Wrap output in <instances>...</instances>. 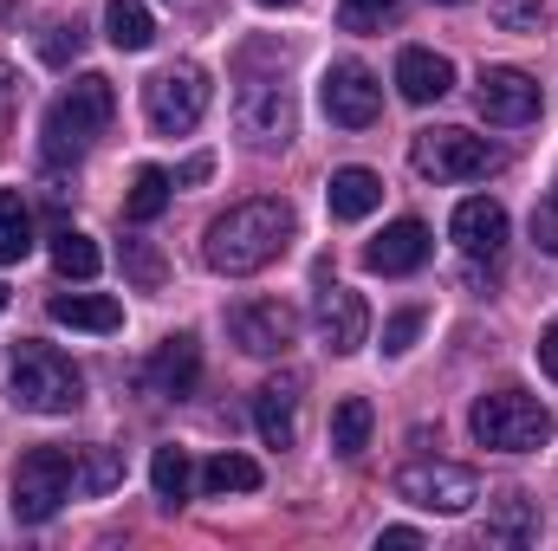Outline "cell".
Masks as SVG:
<instances>
[{
  "label": "cell",
  "instance_id": "22",
  "mask_svg": "<svg viewBox=\"0 0 558 551\" xmlns=\"http://www.w3.org/2000/svg\"><path fill=\"white\" fill-rule=\"evenodd\" d=\"M124 480V454L118 448H72V493L78 500H98Z\"/></svg>",
  "mask_w": 558,
  "mask_h": 551
},
{
  "label": "cell",
  "instance_id": "36",
  "mask_svg": "<svg viewBox=\"0 0 558 551\" xmlns=\"http://www.w3.org/2000/svg\"><path fill=\"white\" fill-rule=\"evenodd\" d=\"M215 175V156H189L182 169H175V188H195V182H208Z\"/></svg>",
  "mask_w": 558,
  "mask_h": 551
},
{
  "label": "cell",
  "instance_id": "41",
  "mask_svg": "<svg viewBox=\"0 0 558 551\" xmlns=\"http://www.w3.org/2000/svg\"><path fill=\"white\" fill-rule=\"evenodd\" d=\"M435 7H468V0H435Z\"/></svg>",
  "mask_w": 558,
  "mask_h": 551
},
{
  "label": "cell",
  "instance_id": "1",
  "mask_svg": "<svg viewBox=\"0 0 558 551\" xmlns=\"http://www.w3.org/2000/svg\"><path fill=\"white\" fill-rule=\"evenodd\" d=\"M292 241V201L279 195H254V201H234L228 215L208 221L202 234V260L215 267L221 279H247L260 267H274Z\"/></svg>",
  "mask_w": 558,
  "mask_h": 551
},
{
  "label": "cell",
  "instance_id": "30",
  "mask_svg": "<svg viewBox=\"0 0 558 551\" xmlns=\"http://www.w3.org/2000/svg\"><path fill=\"white\" fill-rule=\"evenodd\" d=\"M403 13V0H338V26L344 33H384Z\"/></svg>",
  "mask_w": 558,
  "mask_h": 551
},
{
  "label": "cell",
  "instance_id": "11",
  "mask_svg": "<svg viewBox=\"0 0 558 551\" xmlns=\"http://www.w3.org/2000/svg\"><path fill=\"white\" fill-rule=\"evenodd\" d=\"M234 124H241V137L254 143V149H279V143L292 137V98H286V85L279 78H247L241 105H234Z\"/></svg>",
  "mask_w": 558,
  "mask_h": 551
},
{
  "label": "cell",
  "instance_id": "26",
  "mask_svg": "<svg viewBox=\"0 0 558 551\" xmlns=\"http://www.w3.org/2000/svg\"><path fill=\"white\" fill-rule=\"evenodd\" d=\"M371 403L364 396H344L338 409H331V448H338V461H357L364 448H371Z\"/></svg>",
  "mask_w": 558,
  "mask_h": 551
},
{
  "label": "cell",
  "instance_id": "24",
  "mask_svg": "<svg viewBox=\"0 0 558 551\" xmlns=\"http://www.w3.org/2000/svg\"><path fill=\"white\" fill-rule=\"evenodd\" d=\"M33 254V208L20 201V188H0V267H20Z\"/></svg>",
  "mask_w": 558,
  "mask_h": 551
},
{
  "label": "cell",
  "instance_id": "19",
  "mask_svg": "<svg viewBox=\"0 0 558 551\" xmlns=\"http://www.w3.org/2000/svg\"><path fill=\"white\" fill-rule=\"evenodd\" d=\"M325 208H331V221H364V215H377L384 208V175L377 169H338L331 182H325Z\"/></svg>",
  "mask_w": 558,
  "mask_h": 551
},
{
  "label": "cell",
  "instance_id": "27",
  "mask_svg": "<svg viewBox=\"0 0 558 551\" xmlns=\"http://www.w3.org/2000/svg\"><path fill=\"white\" fill-rule=\"evenodd\" d=\"M149 487H156V500H162V506H182V500H189V487H195L189 454H182V448H156V454H149Z\"/></svg>",
  "mask_w": 558,
  "mask_h": 551
},
{
  "label": "cell",
  "instance_id": "13",
  "mask_svg": "<svg viewBox=\"0 0 558 551\" xmlns=\"http://www.w3.org/2000/svg\"><path fill=\"white\" fill-rule=\"evenodd\" d=\"M474 105H481V118L487 124H533L539 118V85L520 72V65H487L481 72V85H474Z\"/></svg>",
  "mask_w": 558,
  "mask_h": 551
},
{
  "label": "cell",
  "instance_id": "31",
  "mask_svg": "<svg viewBox=\"0 0 558 551\" xmlns=\"http://www.w3.org/2000/svg\"><path fill=\"white\" fill-rule=\"evenodd\" d=\"M162 273H169V267H162V254H156L149 241H124V279H131V285L156 292V285H162Z\"/></svg>",
  "mask_w": 558,
  "mask_h": 551
},
{
  "label": "cell",
  "instance_id": "28",
  "mask_svg": "<svg viewBox=\"0 0 558 551\" xmlns=\"http://www.w3.org/2000/svg\"><path fill=\"white\" fill-rule=\"evenodd\" d=\"M52 267H59V279H98L105 254H98V241H92V234L59 228V234H52Z\"/></svg>",
  "mask_w": 558,
  "mask_h": 551
},
{
  "label": "cell",
  "instance_id": "4",
  "mask_svg": "<svg viewBox=\"0 0 558 551\" xmlns=\"http://www.w3.org/2000/svg\"><path fill=\"white\" fill-rule=\"evenodd\" d=\"M468 428L494 454H533V448L553 441V409L539 396H526V390H494V396H481L468 409Z\"/></svg>",
  "mask_w": 558,
  "mask_h": 551
},
{
  "label": "cell",
  "instance_id": "35",
  "mask_svg": "<svg viewBox=\"0 0 558 551\" xmlns=\"http://www.w3.org/2000/svg\"><path fill=\"white\" fill-rule=\"evenodd\" d=\"M533 241H539V254L558 260V201H539L533 208Z\"/></svg>",
  "mask_w": 558,
  "mask_h": 551
},
{
  "label": "cell",
  "instance_id": "8",
  "mask_svg": "<svg viewBox=\"0 0 558 551\" xmlns=\"http://www.w3.org/2000/svg\"><path fill=\"white\" fill-rule=\"evenodd\" d=\"M397 500L454 519V513H468V506L481 500V474H474V467H454V461H410V467L397 474Z\"/></svg>",
  "mask_w": 558,
  "mask_h": 551
},
{
  "label": "cell",
  "instance_id": "37",
  "mask_svg": "<svg viewBox=\"0 0 558 551\" xmlns=\"http://www.w3.org/2000/svg\"><path fill=\"white\" fill-rule=\"evenodd\" d=\"M422 532L416 526H384V539H377V551H416Z\"/></svg>",
  "mask_w": 558,
  "mask_h": 551
},
{
  "label": "cell",
  "instance_id": "25",
  "mask_svg": "<svg viewBox=\"0 0 558 551\" xmlns=\"http://www.w3.org/2000/svg\"><path fill=\"white\" fill-rule=\"evenodd\" d=\"M169 195H175V175H169V169H156V162H143L137 175H131V195H124V215H131V221H156V215H162V208H169Z\"/></svg>",
  "mask_w": 558,
  "mask_h": 551
},
{
  "label": "cell",
  "instance_id": "7",
  "mask_svg": "<svg viewBox=\"0 0 558 551\" xmlns=\"http://www.w3.org/2000/svg\"><path fill=\"white\" fill-rule=\"evenodd\" d=\"M65 500H72V454H65V448H33V454H20V467H13V519L46 526Z\"/></svg>",
  "mask_w": 558,
  "mask_h": 551
},
{
  "label": "cell",
  "instance_id": "32",
  "mask_svg": "<svg viewBox=\"0 0 558 551\" xmlns=\"http://www.w3.org/2000/svg\"><path fill=\"white\" fill-rule=\"evenodd\" d=\"M85 52V26L72 20V26H46V39H39V59L46 65H72Z\"/></svg>",
  "mask_w": 558,
  "mask_h": 551
},
{
  "label": "cell",
  "instance_id": "21",
  "mask_svg": "<svg viewBox=\"0 0 558 551\" xmlns=\"http://www.w3.org/2000/svg\"><path fill=\"white\" fill-rule=\"evenodd\" d=\"M487 546H533L539 539V506L526 500V493H500L494 506H487V532H481Z\"/></svg>",
  "mask_w": 558,
  "mask_h": 551
},
{
  "label": "cell",
  "instance_id": "39",
  "mask_svg": "<svg viewBox=\"0 0 558 551\" xmlns=\"http://www.w3.org/2000/svg\"><path fill=\"white\" fill-rule=\"evenodd\" d=\"M13 85H20V78H13V65H0V111L13 105Z\"/></svg>",
  "mask_w": 558,
  "mask_h": 551
},
{
  "label": "cell",
  "instance_id": "33",
  "mask_svg": "<svg viewBox=\"0 0 558 551\" xmlns=\"http://www.w3.org/2000/svg\"><path fill=\"white\" fill-rule=\"evenodd\" d=\"M416 331H422V311H416V305H403V311L384 325V351H390V357H403V351L416 344Z\"/></svg>",
  "mask_w": 558,
  "mask_h": 551
},
{
  "label": "cell",
  "instance_id": "38",
  "mask_svg": "<svg viewBox=\"0 0 558 551\" xmlns=\"http://www.w3.org/2000/svg\"><path fill=\"white\" fill-rule=\"evenodd\" d=\"M539 370H546V377L558 383V325L546 331V338H539Z\"/></svg>",
  "mask_w": 558,
  "mask_h": 551
},
{
  "label": "cell",
  "instance_id": "43",
  "mask_svg": "<svg viewBox=\"0 0 558 551\" xmlns=\"http://www.w3.org/2000/svg\"><path fill=\"white\" fill-rule=\"evenodd\" d=\"M553 201H558V182H553Z\"/></svg>",
  "mask_w": 558,
  "mask_h": 551
},
{
  "label": "cell",
  "instance_id": "15",
  "mask_svg": "<svg viewBox=\"0 0 558 551\" xmlns=\"http://www.w3.org/2000/svg\"><path fill=\"white\" fill-rule=\"evenodd\" d=\"M428 228L422 221H390L371 247H364V267L371 273H384V279H403V273H422L428 267Z\"/></svg>",
  "mask_w": 558,
  "mask_h": 551
},
{
  "label": "cell",
  "instance_id": "29",
  "mask_svg": "<svg viewBox=\"0 0 558 551\" xmlns=\"http://www.w3.org/2000/svg\"><path fill=\"white\" fill-rule=\"evenodd\" d=\"M260 461H247V454H215L208 467H202V487L208 493H260Z\"/></svg>",
  "mask_w": 558,
  "mask_h": 551
},
{
  "label": "cell",
  "instance_id": "16",
  "mask_svg": "<svg viewBox=\"0 0 558 551\" xmlns=\"http://www.w3.org/2000/svg\"><path fill=\"white\" fill-rule=\"evenodd\" d=\"M299 390H305L299 370H286V377L254 390V428H260L267 448H292L299 441Z\"/></svg>",
  "mask_w": 558,
  "mask_h": 551
},
{
  "label": "cell",
  "instance_id": "14",
  "mask_svg": "<svg viewBox=\"0 0 558 551\" xmlns=\"http://www.w3.org/2000/svg\"><path fill=\"white\" fill-rule=\"evenodd\" d=\"M143 383H149L156 396H169V403L195 396V383H202V344H195L189 331L162 338V344H156V357H149V370H143Z\"/></svg>",
  "mask_w": 558,
  "mask_h": 551
},
{
  "label": "cell",
  "instance_id": "42",
  "mask_svg": "<svg viewBox=\"0 0 558 551\" xmlns=\"http://www.w3.org/2000/svg\"><path fill=\"white\" fill-rule=\"evenodd\" d=\"M0 311H7V285H0Z\"/></svg>",
  "mask_w": 558,
  "mask_h": 551
},
{
  "label": "cell",
  "instance_id": "6",
  "mask_svg": "<svg viewBox=\"0 0 558 551\" xmlns=\"http://www.w3.org/2000/svg\"><path fill=\"white\" fill-rule=\"evenodd\" d=\"M143 118L156 137H189L208 118V72L202 65H169L143 85Z\"/></svg>",
  "mask_w": 558,
  "mask_h": 551
},
{
  "label": "cell",
  "instance_id": "10",
  "mask_svg": "<svg viewBox=\"0 0 558 551\" xmlns=\"http://www.w3.org/2000/svg\"><path fill=\"white\" fill-rule=\"evenodd\" d=\"M312 325H318V344H325L331 357H351V351H364V338H371V305H364L351 285H318Z\"/></svg>",
  "mask_w": 558,
  "mask_h": 551
},
{
  "label": "cell",
  "instance_id": "12",
  "mask_svg": "<svg viewBox=\"0 0 558 551\" xmlns=\"http://www.w3.org/2000/svg\"><path fill=\"white\" fill-rule=\"evenodd\" d=\"M292 331H299V311L279 305V298H247V305L228 311V338H234L247 357H279V351L292 344Z\"/></svg>",
  "mask_w": 558,
  "mask_h": 551
},
{
  "label": "cell",
  "instance_id": "34",
  "mask_svg": "<svg viewBox=\"0 0 558 551\" xmlns=\"http://www.w3.org/2000/svg\"><path fill=\"white\" fill-rule=\"evenodd\" d=\"M539 13H546V0H494V20L513 33V26H539Z\"/></svg>",
  "mask_w": 558,
  "mask_h": 551
},
{
  "label": "cell",
  "instance_id": "2",
  "mask_svg": "<svg viewBox=\"0 0 558 551\" xmlns=\"http://www.w3.org/2000/svg\"><path fill=\"white\" fill-rule=\"evenodd\" d=\"M111 118H118V91H111V78H105V72L72 78V85L46 105V124H39V149H46V162H52V169L85 162V149L111 131Z\"/></svg>",
  "mask_w": 558,
  "mask_h": 551
},
{
  "label": "cell",
  "instance_id": "17",
  "mask_svg": "<svg viewBox=\"0 0 558 551\" xmlns=\"http://www.w3.org/2000/svg\"><path fill=\"white\" fill-rule=\"evenodd\" d=\"M448 234H454V247H461V254H474V260H494V254L507 247V208H500L494 195H468V201L454 208Z\"/></svg>",
  "mask_w": 558,
  "mask_h": 551
},
{
  "label": "cell",
  "instance_id": "3",
  "mask_svg": "<svg viewBox=\"0 0 558 551\" xmlns=\"http://www.w3.org/2000/svg\"><path fill=\"white\" fill-rule=\"evenodd\" d=\"M7 396H13V409H26V415H72L85 403V370L65 351H52V344L20 338L7 351Z\"/></svg>",
  "mask_w": 558,
  "mask_h": 551
},
{
  "label": "cell",
  "instance_id": "23",
  "mask_svg": "<svg viewBox=\"0 0 558 551\" xmlns=\"http://www.w3.org/2000/svg\"><path fill=\"white\" fill-rule=\"evenodd\" d=\"M105 33L118 52H149L156 46V20L143 0H105Z\"/></svg>",
  "mask_w": 558,
  "mask_h": 551
},
{
  "label": "cell",
  "instance_id": "20",
  "mask_svg": "<svg viewBox=\"0 0 558 551\" xmlns=\"http://www.w3.org/2000/svg\"><path fill=\"white\" fill-rule=\"evenodd\" d=\"M46 311H52V325H72V331H118L124 325V305L105 292H52Z\"/></svg>",
  "mask_w": 558,
  "mask_h": 551
},
{
  "label": "cell",
  "instance_id": "40",
  "mask_svg": "<svg viewBox=\"0 0 558 551\" xmlns=\"http://www.w3.org/2000/svg\"><path fill=\"white\" fill-rule=\"evenodd\" d=\"M254 7H299V0H254Z\"/></svg>",
  "mask_w": 558,
  "mask_h": 551
},
{
  "label": "cell",
  "instance_id": "18",
  "mask_svg": "<svg viewBox=\"0 0 558 551\" xmlns=\"http://www.w3.org/2000/svg\"><path fill=\"white\" fill-rule=\"evenodd\" d=\"M397 91L410 105H441L454 91V65L441 52H428V46H403L397 52Z\"/></svg>",
  "mask_w": 558,
  "mask_h": 551
},
{
  "label": "cell",
  "instance_id": "9",
  "mask_svg": "<svg viewBox=\"0 0 558 551\" xmlns=\"http://www.w3.org/2000/svg\"><path fill=\"white\" fill-rule=\"evenodd\" d=\"M318 98H325V118L344 124V131H364V124H377V111H384V85H377V72H371L364 59H338V65L325 72Z\"/></svg>",
  "mask_w": 558,
  "mask_h": 551
},
{
  "label": "cell",
  "instance_id": "5",
  "mask_svg": "<svg viewBox=\"0 0 558 551\" xmlns=\"http://www.w3.org/2000/svg\"><path fill=\"white\" fill-rule=\"evenodd\" d=\"M410 162H416V175H428V182H481V175H494L507 156L487 137L448 124V131H422V137L410 143Z\"/></svg>",
  "mask_w": 558,
  "mask_h": 551
}]
</instances>
